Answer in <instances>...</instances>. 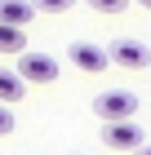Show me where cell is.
<instances>
[{"label":"cell","instance_id":"obj_1","mask_svg":"<svg viewBox=\"0 0 151 155\" xmlns=\"http://www.w3.org/2000/svg\"><path fill=\"white\" fill-rule=\"evenodd\" d=\"M93 111L102 115V124L138 120V93H129V89H102V93L93 97Z\"/></svg>","mask_w":151,"mask_h":155},{"label":"cell","instance_id":"obj_2","mask_svg":"<svg viewBox=\"0 0 151 155\" xmlns=\"http://www.w3.org/2000/svg\"><path fill=\"white\" fill-rule=\"evenodd\" d=\"M18 80H31V84H53L58 80V58L53 53H36V49H27V53H18Z\"/></svg>","mask_w":151,"mask_h":155},{"label":"cell","instance_id":"obj_3","mask_svg":"<svg viewBox=\"0 0 151 155\" xmlns=\"http://www.w3.org/2000/svg\"><path fill=\"white\" fill-rule=\"evenodd\" d=\"M107 62H111V67H125V71H147V67H151V49L142 45V40L125 36V40H111Z\"/></svg>","mask_w":151,"mask_h":155},{"label":"cell","instance_id":"obj_4","mask_svg":"<svg viewBox=\"0 0 151 155\" xmlns=\"http://www.w3.org/2000/svg\"><path fill=\"white\" fill-rule=\"evenodd\" d=\"M67 62L76 67V71L84 75H102L111 62H107V49L102 45H89V40H76V45H67Z\"/></svg>","mask_w":151,"mask_h":155},{"label":"cell","instance_id":"obj_5","mask_svg":"<svg viewBox=\"0 0 151 155\" xmlns=\"http://www.w3.org/2000/svg\"><path fill=\"white\" fill-rule=\"evenodd\" d=\"M102 142L111 146V151H138V146H147L142 142V124L138 120H120V124H102Z\"/></svg>","mask_w":151,"mask_h":155},{"label":"cell","instance_id":"obj_6","mask_svg":"<svg viewBox=\"0 0 151 155\" xmlns=\"http://www.w3.org/2000/svg\"><path fill=\"white\" fill-rule=\"evenodd\" d=\"M31 18H36V5H31V0H0V27H18V31H27Z\"/></svg>","mask_w":151,"mask_h":155},{"label":"cell","instance_id":"obj_7","mask_svg":"<svg viewBox=\"0 0 151 155\" xmlns=\"http://www.w3.org/2000/svg\"><path fill=\"white\" fill-rule=\"evenodd\" d=\"M22 93H27V84L18 80L13 71H5V67H0V107H13V102H22Z\"/></svg>","mask_w":151,"mask_h":155},{"label":"cell","instance_id":"obj_8","mask_svg":"<svg viewBox=\"0 0 151 155\" xmlns=\"http://www.w3.org/2000/svg\"><path fill=\"white\" fill-rule=\"evenodd\" d=\"M0 53H27V31H18V27H0Z\"/></svg>","mask_w":151,"mask_h":155},{"label":"cell","instance_id":"obj_9","mask_svg":"<svg viewBox=\"0 0 151 155\" xmlns=\"http://www.w3.org/2000/svg\"><path fill=\"white\" fill-rule=\"evenodd\" d=\"M89 9H98V13H120V9H129V0H89Z\"/></svg>","mask_w":151,"mask_h":155},{"label":"cell","instance_id":"obj_10","mask_svg":"<svg viewBox=\"0 0 151 155\" xmlns=\"http://www.w3.org/2000/svg\"><path fill=\"white\" fill-rule=\"evenodd\" d=\"M76 0H36V9H45V13H67Z\"/></svg>","mask_w":151,"mask_h":155},{"label":"cell","instance_id":"obj_11","mask_svg":"<svg viewBox=\"0 0 151 155\" xmlns=\"http://www.w3.org/2000/svg\"><path fill=\"white\" fill-rule=\"evenodd\" d=\"M13 124H18V120H13V111H9V107H0V137H9Z\"/></svg>","mask_w":151,"mask_h":155},{"label":"cell","instance_id":"obj_12","mask_svg":"<svg viewBox=\"0 0 151 155\" xmlns=\"http://www.w3.org/2000/svg\"><path fill=\"white\" fill-rule=\"evenodd\" d=\"M133 155H151V146H138V151H133Z\"/></svg>","mask_w":151,"mask_h":155},{"label":"cell","instance_id":"obj_13","mask_svg":"<svg viewBox=\"0 0 151 155\" xmlns=\"http://www.w3.org/2000/svg\"><path fill=\"white\" fill-rule=\"evenodd\" d=\"M138 5H142V9H151V0H138Z\"/></svg>","mask_w":151,"mask_h":155}]
</instances>
